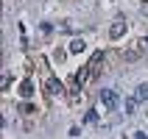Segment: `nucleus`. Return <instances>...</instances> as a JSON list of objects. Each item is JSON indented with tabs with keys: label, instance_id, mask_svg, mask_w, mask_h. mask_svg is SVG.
Masks as SVG:
<instances>
[{
	"label": "nucleus",
	"instance_id": "nucleus-1",
	"mask_svg": "<svg viewBox=\"0 0 148 139\" xmlns=\"http://www.w3.org/2000/svg\"><path fill=\"white\" fill-rule=\"evenodd\" d=\"M145 53H148V39H140L137 45H134V47L123 50V58L129 61V64H132V61H140V58L145 56Z\"/></svg>",
	"mask_w": 148,
	"mask_h": 139
},
{
	"label": "nucleus",
	"instance_id": "nucleus-2",
	"mask_svg": "<svg viewBox=\"0 0 148 139\" xmlns=\"http://www.w3.org/2000/svg\"><path fill=\"white\" fill-rule=\"evenodd\" d=\"M101 103H103V108H106V111H117L120 98H117L115 89H101Z\"/></svg>",
	"mask_w": 148,
	"mask_h": 139
},
{
	"label": "nucleus",
	"instance_id": "nucleus-3",
	"mask_svg": "<svg viewBox=\"0 0 148 139\" xmlns=\"http://www.w3.org/2000/svg\"><path fill=\"white\" fill-rule=\"evenodd\" d=\"M123 31H126V22H123V20H115V25L109 28V36H112V39H120Z\"/></svg>",
	"mask_w": 148,
	"mask_h": 139
},
{
	"label": "nucleus",
	"instance_id": "nucleus-4",
	"mask_svg": "<svg viewBox=\"0 0 148 139\" xmlns=\"http://www.w3.org/2000/svg\"><path fill=\"white\" fill-rule=\"evenodd\" d=\"M90 78H92V73H90V67H84L81 73H75V86H78V89H81V86H84V83H87V81H90Z\"/></svg>",
	"mask_w": 148,
	"mask_h": 139
},
{
	"label": "nucleus",
	"instance_id": "nucleus-5",
	"mask_svg": "<svg viewBox=\"0 0 148 139\" xmlns=\"http://www.w3.org/2000/svg\"><path fill=\"white\" fill-rule=\"evenodd\" d=\"M48 95H50V98H56V95H62V83H59L56 78H48Z\"/></svg>",
	"mask_w": 148,
	"mask_h": 139
},
{
	"label": "nucleus",
	"instance_id": "nucleus-6",
	"mask_svg": "<svg viewBox=\"0 0 148 139\" xmlns=\"http://www.w3.org/2000/svg\"><path fill=\"white\" fill-rule=\"evenodd\" d=\"M20 95H23V98H31V95H34V83H31V81H25L23 86H20Z\"/></svg>",
	"mask_w": 148,
	"mask_h": 139
},
{
	"label": "nucleus",
	"instance_id": "nucleus-7",
	"mask_svg": "<svg viewBox=\"0 0 148 139\" xmlns=\"http://www.w3.org/2000/svg\"><path fill=\"white\" fill-rule=\"evenodd\" d=\"M84 47H87V45H84V39H73V42H70V53H81Z\"/></svg>",
	"mask_w": 148,
	"mask_h": 139
},
{
	"label": "nucleus",
	"instance_id": "nucleus-8",
	"mask_svg": "<svg viewBox=\"0 0 148 139\" xmlns=\"http://www.w3.org/2000/svg\"><path fill=\"white\" fill-rule=\"evenodd\" d=\"M134 106H137V98H129L126 100V114H134Z\"/></svg>",
	"mask_w": 148,
	"mask_h": 139
},
{
	"label": "nucleus",
	"instance_id": "nucleus-9",
	"mask_svg": "<svg viewBox=\"0 0 148 139\" xmlns=\"http://www.w3.org/2000/svg\"><path fill=\"white\" fill-rule=\"evenodd\" d=\"M145 98H148V86L143 83L140 89H137V100H145Z\"/></svg>",
	"mask_w": 148,
	"mask_h": 139
},
{
	"label": "nucleus",
	"instance_id": "nucleus-10",
	"mask_svg": "<svg viewBox=\"0 0 148 139\" xmlns=\"http://www.w3.org/2000/svg\"><path fill=\"white\" fill-rule=\"evenodd\" d=\"M84 120H87V123H95V120H98V111H87V117H84Z\"/></svg>",
	"mask_w": 148,
	"mask_h": 139
},
{
	"label": "nucleus",
	"instance_id": "nucleus-11",
	"mask_svg": "<svg viewBox=\"0 0 148 139\" xmlns=\"http://www.w3.org/2000/svg\"><path fill=\"white\" fill-rule=\"evenodd\" d=\"M134 139H148V136H145V134H137V136H134Z\"/></svg>",
	"mask_w": 148,
	"mask_h": 139
},
{
	"label": "nucleus",
	"instance_id": "nucleus-12",
	"mask_svg": "<svg viewBox=\"0 0 148 139\" xmlns=\"http://www.w3.org/2000/svg\"><path fill=\"white\" fill-rule=\"evenodd\" d=\"M143 14H148V3H145V6H143Z\"/></svg>",
	"mask_w": 148,
	"mask_h": 139
}]
</instances>
